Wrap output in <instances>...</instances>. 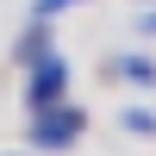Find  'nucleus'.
Returning <instances> with one entry per match:
<instances>
[{
    "mask_svg": "<svg viewBox=\"0 0 156 156\" xmlns=\"http://www.w3.org/2000/svg\"><path fill=\"white\" fill-rule=\"evenodd\" d=\"M81 131H87V112L69 100L31 112V150H69V144H81Z\"/></svg>",
    "mask_w": 156,
    "mask_h": 156,
    "instance_id": "1",
    "label": "nucleus"
},
{
    "mask_svg": "<svg viewBox=\"0 0 156 156\" xmlns=\"http://www.w3.org/2000/svg\"><path fill=\"white\" fill-rule=\"evenodd\" d=\"M56 100H69V56L50 50V56H37L31 75H25V112H44V106H56Z\"/></svg>",
    "mask_w": 156,
    "mask_h": 156,
    "instance_id": "2",
    "label": "nucleus"
},
{
    "mask_svg": "<svg viewBox=\"0 0 156 156\" xmlns=\"http://www.w3.org/2000/svg\"><path fill=\"white\" fill-rule=\"evenodd\" d=\"M50 50H56V44H50V19H44V12H31V25H25L19 44H12V56H19V69H31V62L50 56Z\"/></svg>",
    "mask_w": 156,
    "mask_h": 156,
    "instance_id": "3",
    "label": "nucleus"
},
{
    "mask_svg": "<svg viewBox=\"0 0 156 156\" xmlns=\"http://www.w3.org/2000/svg\"><path fill=\"white\" fill-rule=\"evenodd\" d=\"M112 75H125V81H137V87H156V62L150 56H119Z\"/></svg>",
    "mask_w": 156,
    "mask_h": 156,
    "instance_id": "4",
    "label": "nucleus"
},
{
    "mask_svg": "<svg viewBox=\"0 0 156 156\" xmlns=\"http://www.w3.org/2000/svg\"><path fill=\"white\" fill-rule=\"evenodd\" d=\"M119 119H125V131H137V137H156V112H150V106H125Z\"/></svg>",
    "mask_w": 156,
    "mask_h": 156,
    "instance_id": "5",
    "label": "nucleus"
},
{
    "mask_svg": "<svg viewBox=\"0 0 156 156\" xmlns=\"http://www.w3.org/2000/svg\"><path fill=\"white\" fill-rule=\"evenodd\" d=\"M69 6H81V0H31V12H44V19H56V12H69Z\"/></svg>",
    "mask_w": 156,
    "mask_h": 156,
    "instance_id": "6",
    "label": "nucleus"
},
{
    "mask_svg": "<svg viewBox=\"0 0 156 156\" xmlns=\"http://www.w3.org/2000/svg\"><path fill=\"white\" fill-rule=\"evenodd\" d=\"M144 31H156V6H150V12H144Z\"/></svg>",
    "mask_w": 156,
    "mask_h": 156,
    "instance_id": "7",
    "label": "nucleus"
}]
</instances>
